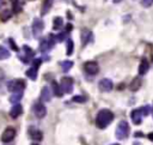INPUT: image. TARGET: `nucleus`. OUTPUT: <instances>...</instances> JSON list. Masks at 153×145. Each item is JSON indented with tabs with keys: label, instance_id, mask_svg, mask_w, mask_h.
Segmentation results:
<instances>
[{
	"label": "nucleus",
	"instance_id": "f257e3e1",
	"mask_svg": "<svg viewBox=\"0 0 153 145\" xmlns=\"http://www.w3.org/2000/svg\"><path fill=\"white\" fill-rule=\"evenodd\" d=\"M114 120V113L109 109H100L96 116V126L100 129L108 127Z\"/></svg>",
	"mask_w": 153,
	"mask_h": 145
},
{
	"label": "nucleus",
	"instance_id": "f03ea898",
	"mask_svg": "<svg viewBox=\"0 0 153 145\" xmlns=\"http://www.w3.org/2000/svg\"><path fill=\"white\" fill-rule=\"evenodd\" d=\"M149 113V107H141V108H137V109H134L131 113H130V119L131 121L135 123V125H140L141 123V120H142V116H146L148 115Z\"/></svg>",
	"mask_w": 153,
	"mask_h": 145
},
{
	"label": "nucleus",
	"instance_id": "7ed1b4c3",
	"mask_svg": "<svg viewBox=\"0 0 153 145\" xmlns=\"http://www.w3.org/2000/svg\"><path fill=\"white\" fill-rule=\"evenodd\" d=\"M129 131H130V129H129V125H128V122L124 121V120L120 121L118 125H117V127H116V132H115L116 138L120 139V140H123V139L128 138V135H129Z\"/></svg>",
	"mask_w": 153,
	"mask_h": 145
},
{
	"label": "nucleus",
	"instance_id": "20e7f679",
	"mask_svg": "<svg viewBox=\"0 0 153 145\" xmlns=\"http://www.w3.org/2000/svg\"><path fill=\"white\" fill-rule=\"evenodd\" d=\"M55 44V36L54 35H48L47 37H44L41 43H39V50L42 53H47L49 52Z\"/></svg>",
	"mask_w": 153,
	"mask_h": 145
},
{
	"label": "nucleus",
	"instance_id": "39448f33",
	"mask_svg": "<svg viewBox=\"0 0 153 145\" xmlns=\"http://www.w3.org/2000/svg\"><path fill=\"white\" fill-rule=\"evenodd\" d=\"M26 86V83L25 80L23 79H14V80H11L8 84H7V89L11 91V92H17V91H23Z\"/></svg>",
	"mask_w": 153,
	"mask_h": 145
},
{
	"label": "nucleus",
	"instance_id": "423d86ee",
	"mask_svg": "<svg viewBox=\"0 0 153 145\" xmlns=\"http://www.w3.org/2000/svg\"><path fill=\"white\" fill-rule=\"evenodd\" d=\"M43 29H44V23L42 19L39 18H35L33 22H32V34L35 37H39L43 32Z\"/></svg>",
	"mask_w": 153,
	"mask_h": 145
},
{
	"label": "nucleus",
	"instance_id": "0eeeda50",
	"mask_svg": "<svg viewBox=\"0 0 153 145\" xmlns=\"http://www.w3.org/2000/svg\"><path fill=\"white\" fill-rule=\"evenodd\" d=\"M61 89L63 91V93H72L73 92V79L69 77H63L61 79Z\"/></svg>",
	"mask_w": 153,
	"mask_h": 145
},
{
	"label": "nucleus",
	"instance_id": "6e6552de",
	"mask_svg": "<svg viewBox=\"0 0 153 145\" xmlns=\"http://www.w3.org/2000/svg\"><path fill=\"white\" fill-rule=\"evenodd\" d=\"M32 110H33V114L36 115V117H38V119L44 117L45 114H47V108H45V105H44L43 103H41V102H36V103L33 104V107H32Z\"/></svg>",
	"mask_w": 153,
	"mask_h": 145
},
{
	"label": "nucleus",
	"instance_id": "1a4fd4ad",
	"mask_svg": "<svg viewBox=\"0 0 153 145\" xmlns=\"http://www.w3.org/2000/svg\"><path fill=\"white\" fill-rule=\"evenodd\" d=\"M84 68H85L86 73L90 74V75H94V74H97L98 71H99L98 64H97L96 61H87V62H85V64H84Z\"/></svg>",
	"mask_w": 153,
	"mask_h": 145
},
{
	"label": "nucleus",
	"instance_id": "9d476101",
	"mask_svg": "<svg viewBox=\"0 0 153 145\" xmlns=\"http://www.w3.org/2000/svg\"><path fill=\"white\" fill-rule=\"evenodd\" d=\"M14 137H16V129L13 127H7L1 134V140L4 143H10L14 139Z\"/></svg>",
	"mask_w": 153,
	"mask_h": 145
},
{
	"label": "nucleus",
	"instance_id": "9b49d317",
	"mask_svg": "<svg viewBox=\"0 0 153 145\" xmlns=\"http://www.w3.org/2000/svg\"><path fill=\"white\" fill-rule=\"evenodd\" d=\"M98 87H99L100 91L109 92V91L112 90L114 84H112V81H111L110 79H108V78H103L102 80H99V83H98Z\"/></svg>",
	"mask_w": 153,
	"mask_h": 145
},
{
	"label": "nucleus",
	"instance_id": "f8f14e48",
	"mask_svg": "<svg viewBox=\"0 0 153 145\" xmlns=\"http://www.w3.org/2000/svg\"><path fill=\"white\" fill-rule=\"evenodd\" d=\"M29 135H30V138H31L32 140H35V141H41V140L43 139L42 132H41L39 129L35 128V127H30V128H29Z\"/></svg>",
	"mask_w": 153,
	"mask_h": 145
},
{
	"label": "nucleus",
	"instance_id": "ddd939ff",
	"mask_svg": "<svg viewBox=\"0 0 153 145\" xmlns=\"http://www.w3.org/2000/svg\"><path fill=\"white\" fill-rule=\"evenodd\" d=\"M22 113H23V107H22L19 103H17V104H14V105L11 108V110H10V116H11L12 119H17L18 116L22 115Z\"/></svg>",
	"mask_w": 153,
	"mask_h": 145
},
{
	"label": "nucleus",
	"instance_id": "4468645a",
	"mask_svg": "<svg viewBox=\"0 0 153 145\" xmlns=\"http://www.w3.org/2000/svg\"><path fill=\"white\" fill-rule=\"evenodd\" d=\"M148 70H149V64H148L147 59L143 58V59L141 60L140 65H139V74H140V75H145V74L148 72Z\"/></svg>",
	"mask_w": 153,
	"mask_h": 145
},
{
	"label": "nucleus",
	"instance_id": "2eb2a0df",
	"mask_svg": "<svg viewBox=\"0 0 153 145\" xmlns=\"http://www.w3.org/2000/svg\"><path fill=\"white\" fill-rule=\"evenodd\" d=\"M51 95H53L51 90H50L48 86H44V87L42 89V91H41V99H42L43 102H49V101L51 99Z\"/></svg>",
	"mask_w": 153,
	"mask_h": 145
},
{
	"label": "nucleus",
	"instance_id": "dca6fc26",
	"mask_svg": "<svg viewBox=\"0 0 153 145\" xmlns=\"http://www.w3.org/2000/svg\"><path fill=\"white\" fill-rule=\"evenodd\" d=\"M141 85H142L141 78H140V77H136V78H134V79L131 80V83H130V85H129V89H130L131 91H137V90L141 87Z\"/></svg>",
	"mask_w": 153,
	"mask_h": 145
},
{
	"label": "nucleus",
	"instance_id": "f3484780",
	"mask_svg": "<svg viewBox=\"0 0 153 145\" xmlns=\"http://www.w3.org/2000/svg\"><path fill=\"white\" fill-rule=\"evenodd\" d=\"M91 36H92V32H91L90 30L84 29V30L81 31V43H82V46H86V44L88 43Z\"/></svg>",
	"mask_w": 153,
	"mask_h": 145
},
{
	"label": "nucleus",
	"instance_id": "a211bd4d",
	"mask_svg": "<svg viewBox=\"0 0 153 145\" xmlns=\"http://www.w3.org/2000/svg\"><path fill=\"white\" fill-rule=\"evenodd\" d=\"M51 87H53V93L55 96H57V97H62L63 96V91H62L60 84H57L56 81H53L51 83Z\"/></svg>",
	"mask_w": 153,
	"mask_h": 145
},
{
	"label": "nucleus",
	"instance_id": "6ab92c4d",
	"mask_svg": "<svg viewBox=\"0 0 153 145\" xmlns=\"http://www.w3.org/2000/svg\"><path fill=\"white\" fill-rule=\"evenodd\" d=\"M22 97H23V91L12 92V95L10 97V102L13 103V104H17V103H19V101L22 99Z\"/></svg>",
	"mask_w": 153,
	"mask_h": 145
},
{
	"label": "nucleus",
	"instance_id": "aec40b11",
	"mask_svg": "<svg viewBox=\"0 0 153 145\" xmlns=\"http://www.w3.org/2000/svg\"><path fill=\"white\" fill-rule=\"evenodd\" d=\"M37 70H38V68L31 66V67L26 71V75H27L31 80H36V79H37Z\"/></svg>",
	"mask_w": 153,
	"mask_h": 145
},
{
	"label": "nucleus",
	"instance_id": "412c9836",
	"mask_svg": "<svg viewBox=\"0 0 153 145\" xmlns=\"http://www.w3.org/2000/svg\"><path fill=\"white\" fill-rule=\"evenodd\" d=\"M72 66H73V61H71V60H65L61 62V68L65 73H67L72 68Z\"/></svg>",
	"mask_w": 153,
	"mask_h": 145
},
{
	"label": "nucleus",
	"instance_id": "4be33fe9",
	"mask_svg": "<svg viewBox=\"0 0 153 145\" xmlns=\"http://www.w3.org/2000/svg\"><path fill=\"white\" fill-rule=\"evenodd\" d=\"M51 5H53V0H44L43 6H42V12H41V13H42V14L48 13V11L50 10Z\"/></svg>",
	"mask_w": 153,
	"mask_h": 145
},
{
	"label": "nucleus",
	"instance_id": "5701e85b",
	"mask_svg": "<svg viewBox=\"0 0 153 145\" xmlns=\"http://www.w3.org/2000/svg\"><path fill=\"white\" fill-rule=\"evenodd\" d=\"M62 25H63V20H62V18H61V17H56V18L54 19V23H53V28H54V30H59V29H61Z\"/></svg>",
	"mask_w": 153,
	"mask_h": 145
},
{
	"label": "nucleus",
	"instance_id": "b1692460",
	"mask_svg": "<svg viewBox=\"0 0 153 145\" xmlns=\"http://www.w3.org/2000/svg\"><path fill=\"white\" fill-rule=\"evenodd\" d=\"M23 50H24V53H25V56H26V59L29 60V59H31L33 55H35V52L29 47V46H26V44H24V47H23Z\"/></svg>",
	"mask_w": 153,
	"mask_h": 145
},
{
	"label": "nucleus",
	"instance_id": "393cba45",
	"mask_svg": "<svg viewBox=\"0 0 153 145\" xmlns=\"http://www.w3.org/2000/svg\"><path fill=\"white\" fill-rule=\"evenodd\" d=\"M8 58H10V52L5 47L0 46V60H5V59H8Z\"/></svg>",
	"mask_w": 153,
	"mask_h": 145
},
{
	"label": "nucleus",
	"instance_id": "a878e982",
	"mask_svg": "<svg viewBox=\"0 0 153 145\" xmlns=\"http://www.w3.org/2000/svg\"><path fill=\"white\" fill-rule=\"evenodd\" d=\"M73 49H74V43H73V41L71 40V38H68L67 40V55H72V53H73Z\"/></svg>",
	"mask_w": 153,
	"mask_h": 145
},
{
	"label": "nucleus",
	"instance_id": "bb28decb",
	"mask_svg": "<svg viewBox=\"0 0 153 145\" xmlns=\"http://www.w3.org/2000/svg\"><path fill=\"white\" fill-rule=\"evenodd\" d=\"M86 97L85 96H81V95H78V96H74L73 98H72V101L73 102H76V103H84V102H86Z\"/></svg>",
	"mask_w": 153,
	"mask_h": 145
},
{
	"label": "nucleus",
	"instance_id": "cd10ccee",
	"mask_svg": "<svg viewBox=\"0 0 153 145\" xmlns=\"http://www.w3.org/2000/svg\"><path fill=\"white\" fill-rule=\"evenodd\" d=\"M66 37H67V32H60V34H57V35L55 36V41L62 42V41L66 40Z\"/></svg>",
	"mask_w": 153,
	"mask_h": 145
},
{
	"label": "nucleus",
	"instance_id": "c85d7f7f",
	"mask_svg": "<svg viewBox=\"0 0 153 145\" xmlns=\"http://www.w3.org/2000/svg\"><path fill=\"white\" fill-rule=\"evenodd\" d=\"M8 42H10V44H11V48H12V49H13L14 52H18V50H19V48L17 47L16 42H14V41H13L12 38H10V40H8Z\"/></svg>",
	"mask_w": 153,
	"mask_h": 145
},
{
	"label": "nucleus",
	"instance_id": "c756f323",
	"mask_svg": "<svg viewBox=\"0 0 153 145\" xmlns=\"http://www.w3.org/2000/svg\"><path fill=\"white\" fill-rule=\"evenodd\" d=\"M153 4V0H141V5L143 7H149Z\"/></svg>",
	"mask_w": 153,
	"mask_h": 145
},
{
	"label": "nucleus",
	"instance_id": "7c9ffc66",
	"mask_svg": "<svg viewBox=\"0 0 153 145\" xmlns=\"http://www.w3.org/2000/svg\"><path fill=\"white\" fill-rule=\"evenodd\" d=\"M41 62H42V60H41V59H35V60L32 61V66H33V67H36V68H38V67H39V65H41Z\"/></svg>",
	"mask_w": 153,
	"mask_h": 145
},
{
	"label": "nucleus",
	"instance_id": "2f4dec72",
	"mask_svg": "<svg viewBox=\"0 0 153 145\" xmlns=\"http://www.w3.org/2000/svg\"><path fill=\"white\" fill-rule=\"evenodd\" d=\"M71 30H72V25H71V24H68V25L66 26V32H67V31H71Z\"/></svg>",
	"mask_w": 153,
	"mask_h": 145
},
{
	"label": "nucleus",
	"instance_id": "473e14b6",
	"mask_svg": "<svg viewBox=\"0 0 153 145\" xmlns=\"http://www.w3.org/2000/svg\"><path fill=\"white\" fill-rule=\"evenodd\" d=\"M148 139L153 141V133H149V134H148Z\"/></svg>",
	"mask_w": 153,
	"mask_h": 145
},
{
	"label": "nucleus",
	"instance_id": "72a5a7b5",
	"mask_svg": "<svg viewBox=\"0 0 153 145\" xmlns=\"http://www.w3.org/2000/svg\"><path fill=\"white\" fill-rule=\"evenodd\" d=\"M32 145H38V144H32Z\"/></svg>",
	"mask_w": 153,
	"mask_h": 145
},
{
	"label": "nucleus",
	"instance_id": "f704fd0d",
	"mask_svg": "<svg viewBox=\"0 0 153 145\" xmlns=\"http://www.w3.org/2000/svg\"><path fill=\"white\" fill-rule=\"evenodd\" d=\"M112 145H118V144H112Z\"/></svg>",
	"mask_w": 153,
	"mask_h": 145
}]
</instances>
